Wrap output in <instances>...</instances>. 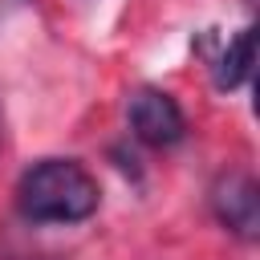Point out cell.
Wrapping results in <instances>:
<instances>
[{
    "label": "cell",
    "mask_w": 260,
    "mask_h": 260,
    "mask_svg": "<svg viewBox=\"0 0 260 260\" xmlns=\"http://www.w3.org/2000/svg\"><path fill=\"white\" fill-rule=\"evenodd\" d=\"M98 203L102 187L77 158H41L16 183V211L28 223H81Z\"/></svg>",
    "instance_id": "cell-1"
},
{
    "label": "cell",
    "mask_w": 260,
    "mask_h": 260,
    "mask_svg": "<svg viewBox=\"0 0 260 260\" xmlns=\"http://www.w3.org/2000/svg\"><path fill=\"white\" fill-rule=\"evenodd\" d=\"M211 211L240 240H256L260 236V187H256V179L248 171H223L211 183Z\"/></svg>",
    "instance_id": "cell-3"
},
{
    "label": "cell",
    "mask_w": 260,
    "mask_h": 260,
    "mask_svg": "<svg viewBox=\"0 0 260 260\" xmlns=\"http://www.w3.org/2000/svg\"><path fill=\"white\" fill-rule=\"evenodd\" d=\"M252 45H256V28L248 24V28H240V32L219 49V57H215V65H211L215 89L232 93V89H240V85L248 81V73H252Z\"/></svg>",
    "instance_id": "cell-4"
},
{
    "label": "cell",
    "mask_w": 260,
    "mask_h": 260,
    "mask_svg": "<svg viewBox=\"0 0 260 260\" xmlns=\"http://www.w3.org/2000/svg\"><path fill=\"white\" fill-rule=\"evenodd\" d=\"M126 118H130L134 138L146 142V146H154V150L179 146L187 138V118H183L179 102L167 89H154V85L134 89L130 93V106H126Z\"/></svg>",
    "instance_id": "cell-2"
}]
</instances>
